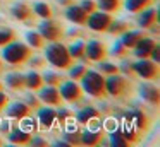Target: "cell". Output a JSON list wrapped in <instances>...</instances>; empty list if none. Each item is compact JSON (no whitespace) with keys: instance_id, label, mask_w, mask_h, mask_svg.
<instances>
[{"instance_id":"cell-44","label":"cell","mask_w":160,"mask_h":147,"mask_svg":"<svg viewBox=\"0 0 160 147\" xmlns=\"http://www.w3.org/2000/svg\"><path fill=\"white\" fill-rule=\"evenodd\" d=\"M150 60L155 62V63H158V62H160V48H158V44H155V46H153L152 53H150Z\"/></svg>"},{"instance_id":"cell-10","label":"cell","mask_w":160,"mask_h":147,"mask_svg":"<svg viewBox=\"0 0 160 147\" xmlns=\"http://www.w3.org/2000/svg\"><path fill=\"white\" fill-rule=\"evenodd\" d=\"M38 99L48 106H60L64 103L57 85H42L38 89Z\"/></svg>"},{"instance_id":"cell-39","label":"cell","mask_w":160,"mask_h":147,"mask_svg":"<svg viewBox=\"0 0 160 147\" xmlns=\"http://www.w3.org/2000/svg\"><path fill=\"white\" fill-rule=\"evenodd\" d=\"M112 55L117 57V58H126V55H128V48H126L121 41H117V43L114 44V48H112Z\"/></svg>"},{"instance_id":"cell-23","label":"cell","mask_w":160,"mask_h":147,"mask_svg":"<svg viewBox=\"0 0 160 147\" xmlns=\"http://www.w3.org/2000/svg\"><path fill=\"white\" fill-rule=\"evenodd\" d=\"M42 85H45V82H43V77L38 72H28L24 75V87L26 89H29V91H38Z\"/></svg>"},{"instance_id":"cell-22","label":"cell","mask_w":160,"mask_h":147,"mask_svg":"<svg viewBox=\"0 0 160 147\" xmlns=\"http://www.w3.org/2000/svg\"><path fill=\"white\" fill-rule=\"evenodd\" d=\"M143 36H145L143 31H131V29H128V31H124V33L121 34V43L124 44L128 50H132L134 44L138 43Z\"/></svg>"},{"instance_id":"cell-15","label":"cell","mask_w":160,"mask_h":147,"mask_svg":"<svg viewBox=\"0 0 160 147\" xmlns=\"http://www.w3.org/2000/svg\"><path fill=\"white\" fill-rule=\"evenodd\" d=\"M157 21H158V14L153 7H146L139 12L138 16V26L143 29H152L157 26Z\"/></svg>"},{"instance_id":"cell-41","label":"cell","mask_w":160,"mask_h":147,"mask_svg":"<svg viewBox=\"0 0 160 147\" xmlns=\"http://www.w3.org/2000/svg\"><path fill=\"white\" fill-rule=\"evenodd\" d=\"M24 103H26V104H28L31 109H38L40 106H42V101L38 99V96H33V94H28V96H26V101H24Z\"/></svg>"},{"instance_id":"cell-4","label":"cell","mask_w":160,"mask_h":147,"mask_svg":"<svg viewBox=\"0 0 160 147\" xmlns=\"http://www.w3.org/2000/svg\"><path fill=\"white\" fill-rule=\"evenodd\" d=\"M131 67H132V74H136L138 77L145 79V80H155L160 75L158 63L152 62L150 58H138V62L131 63Z\"/></svg>"},{"instance_id":"cell-3","label":"cell","mask_w":160,"mask_h":147,"mask_svg":"<svg viewBox=\"0 0 160 147\" xmlns=\"http://www.w3.org/2000/svg\"><path fill=\"white\" fill-rule=\"evenodd\" d=\"M79 80H81V89H83L86 94L93 96V98H97V99L107 98V92H105V75L103 74H100V72H97V70H86Z\"/></svg>"},{"instance_id":"cell-7","label":"cell","mask_w":160,"mask_h":147,"mask_svg":"<svg viewBox=\"0 0 160 147\" xmlns=\"http://www.w3.org/2000/svg\"><path fill=\"white\" fill-rule=\"evenodd\" d=\"M38 33L43 36V39L50 41V43L60 41L64 36L62 26H60L59 22H55V21H52V19H42V22L38 24Z\"/></svg>"},{"instance_id":"cell-11","label":"cell","mask_w":160,"mask_h":147,"mask_svg":"<svg viewBox=\"0 0 160 147\" xmlns=\"http://www.w3.org/2000/svg\"><path fill=\"white\" fill-rule=\"evenodd\" d=\"M126 122L131 123L138 132H146L148 126H150V118L145 115V111H141V109H132V111H129L128 115H126Z\"/></svg>"},{"instance_id":"cell-8","label":"cell","mask_w":160,"mask_h":147,"mask_svg":"<svg viewBox=\"0 0 160 147\" xmlns=\"http://www.w3.org/2000/svg\"><path fill=\"white\" fill-rule=\"evenodd\" d=\"M59 92H60V98L67 103H79L81 98H83L84 91L81 89V85L78 84L76 80H62L59 85Z\"/></svg>"},{"instance_id":"cell-14","label":"cell","mask_w":160,"mask_h":147,"mask_svg":"<svg viewBox=\"0 0 160 147\" xmlns=\"http://www.w3.org/2000/svg\"><path fill=\"white\" fill-rule=\"evenodd\" d=\"M155 44H157V41L153 39V38H148L145 34V36L134 44L132 53L136 55V58H150V53H152V50H153Z\"/></svg>"},{"instance_id":"cell-1","label":"cell","mask_w":160,"mask_h":147,"mask_svg":"<svg viewBox=\"0 0 160 147\" xmlns=\"http://www.w3.org/2000/svg\"><path fill=\"white\" fill-rule=\"evenodd\" d=\"M45 62H48L52 67L59 70H69L74 65V58L71 57L67 46L59 41H53L45 48Z\"/></svg>"},{"instance_id":"cell-49","label":"cell","mask_w":160,"mask_h":147,"mask_svg":"<svg viewBox=\"0 0 160 147\" xmlns=\"http://www.w3.org/2000/svg\"><path fill=\"white\" fill-rule=\"evenodd\" d=\"M59 2L62 3V5H66V7H67V5H71V3H72V0H59Z\"/></svg>"},{"instance_id":"cell-40","label":"cell","mask_w":160,"mask_h":147,"mask_svg":"<svg viewBox=\"0 0 160 147\" xmlns=\"http://www.w3.org/2000/svg\"><path fill=\"white\" fill-rule=\"evenodd\" d=\"M79 5H81V9H83L86 14H91V12H95V10L98 9V5H97L95 0H83Z\"/></svg>"},{"instance_id":"cell-32","label":"cell","mask_w":160,"mask_h":147,"mask_svg":"<svg viewBox=\"0 0 160 147\" xmlns=\"http://www.w3.org/2000/svg\"><path fill=\"white\" fill-rule=\"evenodd\" d=\"M110 144L114 147H128L129 142L124 139V135L121 133V128L119 130H112L110 132Z\"/></svg>"},{"instance_id":"cell-48","label":"cell","mask_w":160,"mask_h":147,"mask_svg":"<svg viewBox=\"0 0 160 147\" xmlns=\"http://www.w3.org/2000/svg\"><path fill=\"white\" fill-rule=\"evenodd\" d=\"M55 145H59V147H71V144L66 142V140H59V142H55Z\"/></svg>"},{"instance_id":"cell-33","label":"cell","mask_w":160,"mask_h":147,"mask_svg":"<svg viewBox=\"0 0 160 147\" xmlns=\"http://www.w3.org/2000/svg\"><path fill=\"white\" fill-rule=\"evenodd\" d=\"M64 140L69 142L71 145H79L81 144V130H78V128L67 130V132L64 133Z\"/></svg>"},{"instance_id":"cell-45","label":"cell","mask_w":160,"mask_h":147,"mask_svg":"<svg viewBox=\"0 0 160 147\" xmlns=\"http://www.w3.org/2000/svg\"><path fill=\"white\" fill-rule=\"evenodd\" d=\"M7 104H9V96L5 94V92L0 91V113L7 108Z\"/></svg>"},{"instance_id":"cell-30","label":"cell","mask_w":160,"mask_h":147,"mask_svg":"<svg viewBox=\"0 0 160 147\" xmlns=\"http://www.w3.org/2000/svg\"><path fill=\"white\" fill-rule=\"evenodd\" d=\"M128 29H129L128 22H124V21H112L110 26H108V29H107V33L114 34V36H121V34L124 33V31H128Z\"/></svg>"},{"instance_id":"cell-29","label":"cell","mask_w":160,"mask_h":147,"mask_svg":"<svg viewBox=\"0 0 160 147\" xmlns=\"http://www.w3.org/2000/svg\"><path fill=\"white\" fill-rule=\"evenodd\" d=\"M98 9L103 10V12H108V14H114L119 10L121 7V0H98Z\"/></svg>"},{"instance_id":"cell-27","label":"cell","mask_w":160,"mask_h":147,"mask_svg":"<svg viewBox=\"0 0 160 147\" xmlns=\"http://www.w3.org/2000/svg\"><path fill=\"white\" fill-rule=\"evenodd\" d=\"M33 14H36V16L42 17V19H52V16H53L50 5L45 2H36L35 7H33Z\"/></svg>"},{"instance_id":"cell-34","label":"cell","mask_w":160,"mask_h":147,"mask_svg":"<svg viewBox=\"0 0 160 147\" xmlns=\"http://www.w3.org/2000/svg\"><path fill=\"white\" fill-rule=\"evenodd\" d=\"M84 44L86 43H83V41H76V43H72L67 50H69V53H71V57L76 60V58H83L84 57Z\"/></svg>"},{"instance_id":"cell-6","label":"cell","mask_w":160,"mask_h":147,"mask_svg":"<svg viewBox=\"0 0 160 147\" xmlns=\"http://www.w3.org/2000/svg\"><path fill=\"white\" fill-rule=\"evenodd\" d=\"M112 21H114L112 14L103 12V10H95V12L88 14L86 26L90 27L91 31H97V33H107V29H108Z\"/></svg>"},{"instance_id":"cell-47","label":"cell","mask_w":160,"mask_h":147,"mask_svg":"<svg viewBox=\"0 0 160 147\" xmlns=\"http://www.w3.org/2000/svg\"><path fill=\"white\" fill-rule=\"evenodd\" d=\"M29 60H31V58H29ZM43 63H45L43 58H33L31 60V67H43Z\"/></svg>"},{"instance_id":"cell-21","label":"cell","mask_w":160,"mask_h":147,"mask_svg":"<svg viewBox=\"0 0 160 147\" xmlns=\"http://www.w3.org/2000/svg\"><path fill=\"white\" fill-rule=\"evenodd\" d=\"M11 16L14 17V19L21 21V22H26V21H29L33 17V10L29 9L28 3L18 2V3H14V5L11 7Z\"/></svg>"},{"instance_id":"cell-13","label":"cell","mask_w":160,"mask_h":147,"mask_svg":"<svg viewBox=\"0 0 160 147\" xmlns=\"http://www.w3.org/2000/svg\"><path fill=\"white\" fill-rule=\"evenodd\" d=\"M102 140H103V130L102 128H86L84 132L81 130V144L79 145L95 147L98 144H102Z\"/></svg>"},{"instance_id":"cell-35","label":"cell","mask_w":160,"mask_h":147,"mask_svg":"<svg viewBox=\"0 0 160 147\" xmlns=\"http://www.w3.org/2000/svg\"><path fill=\"white\" fill-rule=\"evenodd\" d=\"M62 80H64V77L59 74H55V72H47V74L43 75V82H45L47 85H59Z\"/></svg>"},{"instance_id":"cell-52","label":"cell","mask_w":160,"mask_h":147,"mask_svg":"<svg viewBox=\"0 0 160 147\" xmlns=\"http://www.w3.org/2000/svg\"><path fill=\"white\" fill-rule=\"evenodd\" d=\"M0 91H2V82H0Z\"/></svg>"},{"instance_id":"cell-37","label":"cell","mask_w":160,"mask_h":147,"mask_svg":"<svg viewBox=\"0 0 160 147\" xmlns=\"http://www.w3.org/2000/svg\"><path fill=\"white\" fill-rule=\"evenodd\" d=\"M100 74L103 75H112V74H119V67L114 63H110V62H103L102 60L100 63Z\"/></svg>"},{"instance_id":"cell-42","label":"cell","mask_w":160,"mask_h":147,"mask_svg":"<svg viewBox=\"0 0 160 147\" xmlns=\"http://www.w3.org/2000/svg\"><path fill=\"white\" fill-rule=\"evenodd\" d=\"M21 122H22V126H21V128L28 130V132H31V133H33V130L36 128V125H38V122H33V120H29V116H28V120L22 118Z\"/></svg>"},{"instance_id":"cell-17","label":"cell","mask_w":160,"mask_h":147,"mask_svg":"<svg viewBox=\"0 0 160 147\" xmlns=\"http://www.w3.org/2000/svg\"><path fill=\"white\" fill-rule=\"evenodd\" d=\"M38 125H42L43 128H52L57 123V113L52 106H47V108H38Z\"/></svg>"},{"instance_id":"cell-16","label":"cell","mask_w":160,"mask_h":147,"mask_svg":"<svg viewBox=\"0 0 160 147\" xmlns=\"http://www.w3.org/2000/svg\"><path fill=\"white\" fill-rule=\"evenodd\" d=\"M64 16H66L67 21L78 24V26H84V24H86V19H88V14L81 9V5H74V3H71V5L66 7Z\"/></svg>"},{"instance_id":"cell-26","label":"cell","mask_w":160,"mask_h":147,"mask_svg":"<svg viewBox=\"0 0 160 147\" xmlns=\"http://www.w3.org/2000/svg\"><path fill=\"white\" fill-rule=\"evenodd\" d=\"M26 43L31 48H36V50L45 46V39H43V36L38 31H29V33H26Z\"/></svg>"},{"instance_id":"cell-36","label":"cell","mask_w":160,"mask_h":147,"mask_svg":"<svg viewBox=\"0 0 160 147\" xmlns=\"http://www.w3.org/2000/svg\"><path fill=\"white\" fill-rule=\"evenodd\" d=\"M86 70H88L86 65H72V67L69 68V77L72 79V80H79Z\"/></svg>"},{"instance_id":"cell-31","label":"cell","mask_w":160,"mask_h":147,"mask_svg":"<svg viewBox=\"0 0 160 147\" xmlns=\"http://www.w3.org/2000/svg\"><path fill=\"white\" fill-rule=\"evenodd\" d=\"M121 133L124 135V139L128 140L129 144H134V142H138V139H139V137H138V130H136L134 126H129V125H126V123L121 126Z\"/></svg>"},{"instance_id":"cell-50","label":"cell","mask_w":160,"mask_h":147,"mask_svg":"<svg viewBox=\"0 0 160 147\" xmlns=\"http://www.w3.org/2000/svg\"><path fill=\"white\" fill-rule=\"evenodd\" d=\"M4 70V63H2V60H0V72Z\"/></svg>"},{"instance_id":"cell-20","label":"cell","mask_w":160,"mask_h":147,"mask_svg":"<svg viewBox=\"0 0 160 147\" xmlns=\"http://www.w3.org/2000/svg\"><path fill=\"white\" fill-rule=\"evenodd\" d=\"M139 96H141L146 103H150V104H153V106H158V103H160L158 87H155V85H152V84H143L141 87H139Z\"/></svg>"},{"instance_id":"cell-43","label":"cell","mask_w":160,"mask_h":147,"mask_svg":"<svg viewBox=\"0 0 160 147\" xmlns=\"http://www.w3.org/2000/svg\"><path fill=\"white\" fill-rule=\"evenodd\" d=\"M28 145H33V147H47V145H48V142H47L45 139H40V137H31V140H29Z\"/></svg>"},{"instance_id":"cell-46","label":"cell","mask_w":160,"mask_h":147,"mask_svg":"<svg viewBox=\"0 0 160 147\" xmlns=\"http://www.w3.org/2000/svg\"><path fill=\"white\" fill-rule=\"evenodd\" d=\"M119 72H124L126 75H132V67H131V63H129V62H124V63H122V67L119 68Z\"/></svg>"},{"instance_id":"cell-18","label":"cell","mask_w":160,"mask_h":147,"mask_svg":"<svg viewBox=\"0 0 160 147\" xmlns=\"http://www.w3.org/2000/svg\"><path fill=\"white\" fill-rule=\"evenodd\" d=\"M9 137V142L11 144H16V145H28L29 140H31V132L21 128V126H16V128H11L7 133Z\"/></svg>"},{"instance_id":"cell-24","label":"cell","mask_w":160,"mask_h":147,"mask_svg":"<svg viewBox=\"0 0 160 147\" xmlns=\"http://www.w3.org/2000/svg\"><path fill=\"white\" fill-rule=\"evenodd\" d=\"M153 3H155V0H124V7L126 10H129V12H141L143 9H146V7H152Z\"/></svg>"},{"instance_id":"cell-2","label":"cell","mask_w":160,"mask_h":147,"mask_svg":"<svg viewBox=\"0 0 160 147\" xmlns=\"http://www.w3.org/2000/svg\"><path fill=\"white\" fill-rule=\"evenodd\" d=\"M31 55V46L28 43L12 41V43L2 46V60L7 62L9 65H14V67H21L22 63L29 62Z\"/></svg>"},{"instance_id":"cell-5","label":"cell","mask_w":160,"mask_h":147,"mask_svg":"<svg viewBox=\"0 0 160 147\" xmlns=\"http://www.w3.org/2000/svg\"><path fill=\"white\" fill-rule=\"evenodd\" d=\"M128 91H129V82L126 77H122L119 74L105 75V92H107V96L121 98Z\"/></svg>"},{"instance_id":"cell-19","label":"cell","mask_w":160,"mask_h":147,"mask_svg":"<svg viewBox=\"0 0 160 147\" xmlns=\"http://www.w3.org/2000/svg\"><path fill=\"white\" fill-rule=\"evenodd\" d=\"M98 118H100V113H98V109L93 108V106H84L83 109H79V111L76 113V120L81 125H90V123L97 122Z\"/></svg>"},{"instance_id":"cell-28","label":"cell","mask_w":160,"mask_h":147,"mask_svg":"<svg viewBox=\"0 0 160 147\" xmlns=\"http://www.w3.org/2000/svg\"><path fill=\"white\" fill-rule=\"evenodd\" d=\"M16 38H18V33L14 29H11V27H0V48L12 43V41H16Z\"/></svg>"},{"instance_id":"cell-12","label":"cell","mask_w":160,"mask_h":147,"mask_svg":"<svg viewBox=\"0 0 160 147\" xmlns=\"http://www.w3.org/2000/svg\"><path fill=\"white\" fill-rule=\"evenodd\" d=\"M5 111H7L9 118L18 120V122H21L22 118H28V116L31 115V108L22 101H16V103H12V104H7Z\"/></svg>"},{"instance_id":"cell-25","label":"cell","mask_w":160,"mask_h":147,"mask_svg":"<svg viewBox=\"0 0 160 147\" xmlns=\"http://www.w3.org/2000/svg\"><path fill=\"white\" fill-rule=\"evenodd\" d=\"M5 82H7V85L11 89H16V91H21V89H24V75L22 74H7V77H5Z\"/></svg>"},{"instance_id":"cell-9","label":"cell","mask_w":160,"mask_h":147,"mask_svg":"<svg viewBox=\"0 0 160 147\" xmlns=\"http://www.w3.org/2000/svg\"><path fill=\"white\" fill-rule=\"evenodd\" d=\"M84 57H86V60H90V62L105 60V57H107V46H105V43L97 41V39L88 41V43L84 44Z\"/></svg>"},{"instance_id":"cell-51","label":"cell","mask_w":160,"mask_h":147,"mask_svg":"<svg viewBox=\"0 0 160 147\" xmlns=\"http://www.w3.org/2000/svg\"><path fill=\"white\" fill-rule=\"evenodd\" d=\"M2 144H4V140H2V137H0V145H2Z\"/></svg>"},{"instance_id":"cell-38","label":"cell","mask_w":160,"mask_h":147,"mask_svg":"<svg viewBox=\"0 0 160 147\" xmlns=\"http://www.w3.org/2000/svg\"><path fill=\"white\" fill-rule=\"evenodd\" d=\"M55 113H57V123H60V125H66L69 122V118L72 116V113L67 108H59V109H55Z\"/></svg>"}]
</instances>
